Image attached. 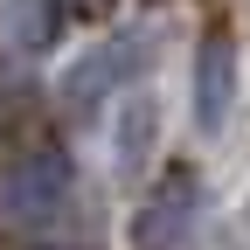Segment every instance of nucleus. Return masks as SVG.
Segmentation results:
<instances>
[{
  "instance_id": "f257e3e1",
  "label": "nucleus",
  "mask_w": 250,
  "mask_h": 250,
  "mask_svg": "<svg viewBox=\"0 0 250 250\" xmlns=\"http://www.w3.org/2000/svg\"><path fill=\"white\" fill-rule=\"evenodd\" d=\"M70 208H77V174L49 146L42 153H21V160L0 174V229L35 236V229H56Z\"/></svg>"
},
{
  "instance_id": "f03ea898",
  "label": "nucleus",
  "mask_w": 250,
  "mask_h": 250,
  "mask_svg": "<svg viewBox=\"0 0 250 250\" xmlns=\"http://www.w3.org/2000/svg\"><path fill=\"white\" fill-rule=\"evenodd\" d=\"M195 223H202V188H195L188 167H174V174H160V188L146 195L132 236H139V250H188Z\"/></svg>"
},
{
  "instance_id": "7ed1b4c3",
  "label": "nucleus",
  "mask_w": 250,
  "mask_h": 250,
  "mask_svg": "<svg viewBox=\"0 0 250 250\" xmlns=\"http://www.w3.org/2000/svg\"><path fill=\"white\" fill-rule=\"evenodd\" d=\"M139 49H146V35H118V42H104V49H90L77 70L62 77V104H70V111L104 104L118 83H132V77H139Z\"/></svg>"
},
{
  "instance_id": "20e7f679",
  "label": "nucleus",
  "mask_w": 250,
  "mask_h": 250,
  "mask_svg": "<svg viewBox=\"0 0 250 250\" xmlns=\"http://www.w3.org/2000/svg\"><path fill=\"white\" fill-rule=\"evenodd\" d=\"M229 111H236V49H229V35H208L195 56V125L223 132Z\"/></svg>"
},
{
  "instance_id": "39448f33",
  "label": "nucleus",
  "mask_w": 250,
  "mask_h": 250,
  "mask_svg": "<svg viewBox=\"0 0 250 250\" xmlns=\"http://www.w3.org/2000/svg\"><path fill=\"white\" fill-rule=\"evenodd\" d=\"M7 42L21 49V56H42L56 35H62V0H7Z\"/></svg>"
},
{
  "instance_id": "423d86ee",
  "label": "nucleus",
  "mask_w": 250,
  "mask_h": 250,
  "mask_svg": "<svg viewBox=\"0 0 250 250\" xmlns=\"http://www.w3.org/2000/svg\"><path fill=\"white\" fill-rule=\"evenodd\" d=\"M153 132H160V118H153V98H125V118H118V167H125V174H139V167H146Z\"/></svg>"
}]
</instances>
